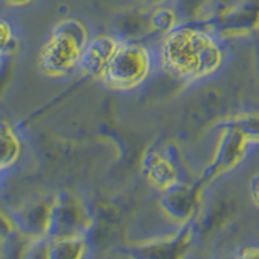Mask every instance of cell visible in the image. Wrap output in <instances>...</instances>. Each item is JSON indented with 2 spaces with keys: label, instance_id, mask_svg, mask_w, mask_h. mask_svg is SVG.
<instances>
[{
  "label": "cell",
  "instance_id": "cell-8",
  "mask_svg": "<svg viewBox=\"0 0 259 259\" xmlns=\"http://www.w3.org/2000/svg\"><path fill=\"white\" fill-rule=\"evenodd\" d=\"M52 198L35 200L26 203L15 214L18 230L30 240L48 239Z\"/></svg>",
  "mask_w": 259,
  "mask_h": 259
},
{
  "label": "cell",
  "instance_id": "cell-21",
  "mask_svg": "<svg viewBox=\"0 0 259 259\" xmlns=\"http://www.w3.org/2000/svg\"><path fill=\"white\" fill-rule=\"evenodd\" d=\"M140 2H143V3L150 7H158L162 6V4L165 3V2H167V0H140Z\"/></svg>",
  "mask_w": 259,
  "mask_h": 259
},
{
  "label": "cell",
  "instance_id": "cell-13",
  "mask_svg": "<svg viewBox=\"0 0 259 259\" xmlns=\"http://www.w3.org/2000/svg\"><path fill=\"white\" fill-rule=\"evenodd\" d=\"M118 34L121 40H138L139 38L152 32L149 24V13H143L140 11L124 12L117 21Z\"/></svg>",
  "mask_w": 259,
  "mask_h": 259
},
{
  "label": "cell",
  "instance_id": "cell-22",
  "mask_svg": "<svg viewBox=\"0 0 259 259\" xmlns=\"http://www.w3.org/2000/svg\"><path fill=\"white\" fill-rule=\"evenodd\" d=\"M258 29H259V25H258Z\"/></svg>",
  "mask_w": 259,
  "mask_h": 259
},
{
  "label": "cell",
  "instance_id": "cell-18",
  "mask_svg": "<svg viewBox=\"0 0 259 259\" xmlns=\"http://www.w3.org/2000/svg\"><path fill=\"white\" fill-rule=\"evenodd\" d=\"M250 196L253 202L259 207V172L254 175L250 182Z\"/></svg>",
  "mask_w": 259,
  "mask_h": 259
},
{
  "label": "cell",
  "instance_id": "cell-14",
  "mask_svg": "<svg viewBox=\"0 0 259 259\" xmlns=\"http://www.w3.org/2000/svg\"><path fill=\"white\" fill-rule=\"evenodd\" d=\"M0 142H2V170L6 171L16 166L22 153V145L17 133L6 121L2 122Z\"/></svg>",
  "mask_w": 259,
  "mask_h": 259
},
{
  "label": "cell",
  "instance_id": "cell-6",
  "mask_svg": "<svg viewBox=\"0 0 259 259\" xmlns=\"http://www.w3.org/2000/svg\"><path fill=\"white\" fill-rule=\"evenodd\" d=\"M249 143L250 139L241 130L231 124H222L218 145L210 165L209 174H221L236 167L245 157Z\"/></svg>",
  "mask_w": 259,
  "mask_h": 259
},
{
  "label": "cell",
  "instance_id": "cell-12",
  "mask_svg": "<svg viewBox=\"0 0 259 259\" xmlns=\"http://www.w3.org/2000/svg\"><path fill=\"white\" fill-rule=\"evenodd\" d=\"M48 240V258L52 259L83 258L90 249L89 240L85 235L62 236Z\"/></svg>",
  "mask_w": 259,
  "mask_h": 259
},
{
  "label": "cell",
  "instance_id": "cell-3",
  "mask_svg": "<svg viewBox=\"0 0 259 259\" xmlns=\"http://www.w3.org/2000/svg\"><path fill=\"white\" fill-rule=\"evenodd\" d=\"M152 71V55L138 40H121L103 75V82L117 91H128L147 80Z\"/></svg>",
  "mask_w": 259,
  "mask_h": 259
},
{
  "label": "cell",
  "instance_id": "cell-16",
  "mask_svg": "<svg viewBox=\"0 0 259 259\" xmlns=\"http://www.w3.org/2000/svg\"><path fill=\"white\" fill-rule=\"evenodd\" d=\"M210 0H177L175 9L182 21H194L200 17Z\"/></svg>",
  "mask_w": 259,
  "mask_h": 259
},
{
  "label": "cell",
  "instance_id": "cell-17",
  "mask_svg": "<svg viewBox=\"0 0 259 259\" xmlns=\"http://www.w3.org/2000/svg\"><path fill=\"white\" fill-rule=\"evenodd\" d=\"M15 45L16 39L13 35L12 26L8 21L2 20V51H3V53H6L7 50L12 51Z\"/></svg>",
  "mask_w": 259,
  "mask_h": 259
},
{
  "label": "cell",
  "instance_id": "cell-15",
  "mask_svg": "<svg viewBox=\"0 0 259 259\" xmlns=\"http://www.w3.org/2000/svg\"><path fill=\"white\" fill-rule=\"evenodd\" d=\"M180 17L177 9L167 8V7L158 6L149 13V24L152 32L167 35L168 32L179 26Z\"/></svg>",
  "mask_w": 259,
  "mask_h": 259
},
{
  "label": "cell",
  "instance_id": "cell-4",
  "mask_svg": "<svg viewBox=\"0 0 259 259\" xmlns=\"http://www.w3.org/2000/svg\"><path fill=\"white\" fill-rule=\"evenodd\" d=\"M94 218L83 201L70 192H59L52 197L48 239L62 236L89 235Z\"/></svg>",
  "mask_w": 259,
  "mask_h": 259
},
{
  "label": "cell",
  "instance_id": "cell-20",
  "mask_svg": "<svg viewBox=\"0 0 259 259\" xmlns=\"http://www.w3.org/2000/svg\"><path fill=\"white\" fill-rule=\"evenodd\" d=\"M6 2L8 4H11V6L22 7V6H26V4H29L31 0H6Z\"/></svg>",
  "mask_w": 259,
  "mask_h": 259
},
{
  "label": "cell",
  "instance_id": "cell-10",
  "mask_svg": "<svg viewBox=\"0 0 259 259\" xmlns=\"http://www.w3.org/2000/svg\"><path fill=\"white\" fill-rule=\"evenodd\" d=\"M142 166L144 175L150 184L161 192L180 182L177 166L157 150H152L145 154Z\"/></svg>",
  "mask_w": 259,
  "mask_h": 259
},
{
  "label": "cell",
  "instance_id": "cell-5",
  "mask_svg": "<svg viewBox=\"0 0 259 259\" xmlns=\"http://www.w3.org/2000/svg\"><path fill=\"white\" fill-rule=\"evenodd\" d=\"M201 187L179 182L162 192L159 203L168 219L182 226L191 223L200 206Z\"/></svg>",
  "mask_w": 259,
  "mask_h": 259
},
{
  "label": "cell",
  "instance_id": "cell-19",
  "mask_svg": "<svg viewBox=\"0 0 259 259\" xmlns=\"http://www.w3.org/2000/svg\"><path fill=\"white\" fill-rule=\"evenodd\" d=\"M239 256H241V258H259V247H244Z\"/></svg>",
  "mask_w": 259,
  "mask_h": 259
},
{
  "label": "cell",
  "instance_id": "cell-11",
  "mask_svg": "<svg viewBox=\"0 0 259 259\" xmlns=\"http://www.w3.org/2000/svg\"><path fill=\"white\" fill-rule=\"evenodd\" d=\"M258 25L259 7L253 2L226 9L215 21V29L227 34L247 31L250 27H258Z\"/></svg>",
  "mask_w": 259,
  "mask_h": 259
},
{
  "label": "cell",
  "instance_id": "cell-9",
  "mask_svg": "<svg viewBox=\"0 0 259 259\" xmlns=\"http://www.w3.org/2000/svg\"><path fill=\"white\" fill-rule=\"evenodd\" d=\"M193 239L192 224H184L177 235L156 239L138 247L139 255L145 258H179L184 255Z\"/></svg>",
  "mask_w": 259,
  "mask_h": 259
},
{
  "label": "cell",
  "instance_id": "cell-7",
  "mask_svg": "<svg viewBox=\"0 0 259 259\" xmlns=\"http://www.w3.org/2000/svg\"><path fill=\"white\" fill-rule=\"evenodd\" d=\"M121 39L110 35H99L90 39L80 57L79 66L84 75L103 78Z\"/></svg>",
  "mask_w": 259,
  "mask_h": 259
},
{
  "label": "cell",
  "instance_id": "cell-1",
  "mask_svg": "<svg viewBox=\"0 0 259 259\" xmlns=\"http://www.w3.org/2000/svg\"><path fill=\"white\" fill-rule=\"evenodd\" d=\"M161 61L168 73L196 82L218 73L224 62V52L206 30L178 26L162 41Z\"/></svg>",
  "mask_w": 259,
  "mask_h": 259
},
{
  "label": "cell",
  "instance_id": "cell-2",
  "mask_svg": "<svg viewBox=\"0 0 259 259\" xmlns=\"http://www.w3.org/2000/svg\"><path fill=\"white\" fill-rule=\"evenodd\" d=\"M84 24L75 18L60 21L39 55L40 69L51 77H62L79 66L80 57L90 41Z\"/></svg>",
  "mask_w": 259,
  "mask_h": 259
}]
</instances>
